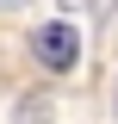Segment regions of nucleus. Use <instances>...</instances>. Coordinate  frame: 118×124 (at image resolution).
Masks as SVG:
<instances>
[{
	"label": "nucleus",
	"mask_w": 118,
	"mask_h": 124,
	"mask_svg": "<svg viewBox=\"0 0 118 124\" xmlns=\"http://www.w3.org/2000/svg\"><path fill=\"white\" fill-rule=\"evenodd\" d=\"M31 50H37V62H44L50 75H68V68H75V56H81V31L56 19V25H44L37 37H31Z\"/></svg>",
	"instance_id": "nucleus-1"
},
{
	"label": "nucleus",
	"mask_w": 118,
	"mask_h": 124,
	"mask_svg": "<svg viewBox=\"0 0 118 124\" xmlns=\"http://www.w3.org/2000/svg\"><path fill=\"white\" fill-rule=\"evenodd\" d=\"M112 6L118 0H93V19H112Z\"/></svg>",
	"instance_id": "nucleus-2"
},
{
	"label": "nucleus",
	"mask_w": 118,
	"mask_h": 124,
	"mask_svg": "<svg viewBox=\"0 0 118 124\" xmlns=\"http://www.w3.org/2000/svg\"><path fill=\"white\" fill-rule=\"evenodd\" d=\"M13 6H25V0H0V13H13Z\"/></svg>",
	"instance_id": "nucleus-3"
}]
</instances>
